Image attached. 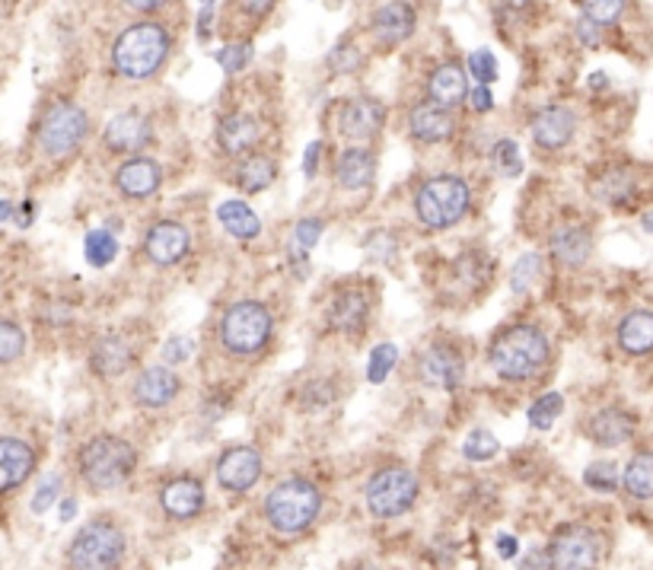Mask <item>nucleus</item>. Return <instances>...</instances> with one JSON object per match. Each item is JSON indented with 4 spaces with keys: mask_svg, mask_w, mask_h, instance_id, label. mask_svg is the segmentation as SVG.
Here are the masks:
<instances>
[{
    "mask_svg": "<svg viewBox=\"0 0 653 570\" xmlns=\"http://www.w3.org/2000/svg\"><path fill=\"white\" fill-rule=\"evenodd\" d=\"M166 55H169V35H166L164 27L157 23H137V27H128L112 45V61H115V71L122 77H131V81H144V77H154L160 67H164Z\"/></svg>",
    "mask_w": 653,
    "mask_h": 570,
    "instance_id": "nucleus-1",
    "label": "nucleus"
},
{
    "mask_svg": "<svg viewBox=\"0 0 653 570\" xmlns=\"http://www.w3.org/2000/svg\"><path fill=\"white\" fill-rule=\"evenodd\" d=\"M548 360V338L543 328L514 326L491 345V363L504 380H529Z\"/></svg>",
    "mask_w": 653,
    "mask_h": 570,
    "instance_id": "nucleus-2",
    "label": "nucleus"
},
{
    "mask_svg": "<svg viewBox=\"0 0 653 570\" xmlns=\"http://www.w3.org/2000/svg\"><path fill=\"white\" fill-rule=\"evenodd\" d=\"M319 510H323V494L306 478H287L274 485L272 494L265 497V516L274 532H284V536L309 529Z\"/></svg>",
    "mask_w": 653,
    "mask_h": 570,
    "instance_id": "nucleus-3",
    "label": "nucleus"
},
{
    "mask_svg": "<svg viewBox=\"0 0 653 570\" xmlns=\"http://www.w3.org/2000/svg\"><path fill=\"white\" fill-rule=\"evenodd\" d=\"M137 453L131 443L118 436H93L81 450V475L93 490H112L131 478Z\"/></svg>",
    "mask_w": 653,
    "mask_h": 570,
    "instance_id": "nucleus-4",
    "label": "nucleus"
},
{
    "mask_svg": "<svg viewBox=\"0 0 653 570\" xmlns=\"http://www.w3.org/2000/svg\"><path fill=\"white\" fill-rule=\"evenodd\" d=\"M268 338H272V313L255 299L233 303L220 319V345L236 357L259 353L268 345Z\"/></svg>",
    "mask_w": 653,
    "mask_h": 570,
    "instance_id": "nucleus-5",
    "label": "nucleus"
},
{
    "mask_svg": "<svg viewBox=\"0 0 653 570\" xmlns=\"http://www.w3.org/2000/svg\"><path fill=\"white\" fill-rule=\"evenodd\" d=\"M128 551L125 532L109 519L86 522L71 542V564L74 570H118Z\"/></svg>",
    "mask_w": 653,
    "mask_h": 570,
    "instance_id": "nucleus-6",
    "label": "nucleus"
},
{
    "mask_svg": "<svg viewBox=\"0 0 653 570\" xmlns=\"http://www.w3.org/2000/svg\"><path fill=\"white\" fill-rule=\"evenodd\" d=\"M468 201H472V194L460 176H434L421 186L414 208H418V218L424 226L446 230L465 218Z\"/></svg>",
    "mask_w": 653,
    "mask_h": 570,
    "instance_id": "nucleus-7",
    "label": "nucleus"
},
{
    "mask_svg": "<svg viewBox=\"0 0 653 570\" xmlns=\"http://www.w3.org/2000/svg\"><path fill=\"white\" fill-rule=\"evenodd\" d=\"M418 497V478L409 468H380L367 485V507L380 519L409 514Z\"/></svg>",
    "mask_w": 653,
    "mask_h": 570,
    "instance_id": "nucleus-8",
    "label": "nucleus"
},
{
    "mask_svg": "<svg viewBox=\"0 0 653 570\" xmlns=\"http://www.w3.org/2000/svg\"><path fill=\"white\" fill-rule=\"evenodd\" d=\"M86 131H89L86 112L74 103H57L45 112V118L39 125V144L49 157H64L81 147Z\"/></svg>",
    "mask_w": 653,
    "mask_h": 570,
    "instance_id": "nucleus-9",
    "label": "nucleus"
},
{
    "mask_svg": "<svg viewBox=\"0 0 653 570\" xmlns=\"http://www.w3.org/2000/svg\"><path fill=\"white\" fill-rule=\"evenodd\" d=\"M599 536L587 526H568L548 545V570H597Z\"/></svg>",
    "mask_w": 653,
    "mask_h": 570,
    "instance_id": "nucleus-10",
    "label": "nucleus"
},
{
    "mask_svg": "<svg viewBox=\"0 0 653 570\" xmlns=\"http://www.w3.org/2000/svg\"><path fill=\"white\" fill-rule=\"evenodd\" d=\"M418 377L431 389H443V392L456 389L465 377L463 353L453 345H431L418 360Z\"/></svg>",
    "mask_w": 653,
    "mask_h": 570,
    "instance_id": "nucleus-11",
    "label": "nucleus"
},
{
    "mask_svg": "<svg viewBox=\"0 0 653 570\" xmlns=\"http://www.w3.org/2000/svg\"><path fill=\"white\" fill-rule=\"evenodd\" d=\"M191 236L189 230L176 220H160L147 230V240H144V249L150 255V262L157 265H176L189 255Z\"/></svg>",
    "mask_w": 653,
    "mask_h": 570,
    "instance_id": "nucleus-12",
    "label": "nucleus"
},
{
    "mask_svg": "<svg viewBox=\"0 0 653 570\" xmlns=\"http://www.w3.org/2000/svg\"><path fill=\"white\" fill-rule=\"evenodd\" d=\"M262 478V456L252 446H233L218 462V482L227 490H249Z\"/></svg>",
    "mask_w": 653,
    "mask_h": 570,
    "instance_id": "nucleus-13",
    "label": "nucleus"
},
{
    "mask_svg": "<svg viewBox=\"0 0 653 570\" xmlns=\"http://www.w3.org/2000/svg\"><path fill=\"white\" fill-rule=\"evenodd\" d=\"M382 122H386V109H382V103H377L373 96L348 99L341 106V112H338V125H341V131L351 137V140L373 137L382 128Z\"/></svg>",
    "mask_w": 653,
    "mask_h": 570,
    "instance_id": "nucleus-14",
    "label": "nucleus"
},
{
    "mask_svg": "<svg viewBox=\"0 0 653 570\" xmlns=\"http://www.w3.org/2000/svg\"><path fill=\"white\" fill-rule=\"evenodd\" d=\"M106 147L115 154H135L154 140V128L140 112H122L106 125Z\"/></svg>",
    "mask_w": 653,
    "mask_h": 570,
    "instance_id": "nucleus-15",
    "label": "nucleus"
},
{
    "mask_svg": "<svg viewBox=\"0 0 653 570\" xmlns=\"http://www.w3.org/2000/svg\"><path fill=\"white\" fill-rule=\"evenodd\" d=\"M89 363L99 377H122L135 363V348L122 331H109L93 345Z\"/></svg>",
    "mask_w": 653,
    "mask_h": 570,
    "instance_id": "nucleus-16",
    "label": "nucleus"
},
{
    "mask_svg": "<svg viewBox=\"0 0 653 570\" xmlns=\"http://www.w3.org/2000/svg\"><path fill=\"white\" fill-rule=\"evenodd\" d=\"M204 485L198 478H172L166 482V488L160 490V504H164L166 516L172 519H191L204 510Z\"/></svg>",
    "mask_w": 653,
    "mask_h": 570,
    "instance_id": "nucleus-17",
    "label": "nucleus"
},
{
    "mask_svg": "<svg viewBox=\"0 0 653 570\" xmlns=\"http://www.w3.org/2000/svg\"><path fill=\"white\" fill-rule=\"evenodd\" d=\"M35 468V453L27 440L3 436L0 440V490H13L23 485Z\"/></svg>",
    "mask_w": 653,
    "mask_h": 570,
    "instance_id": "nucleus-18",
    "label": "nucleus"
},
{
    "mask_svg": "<svg viewBox=\"0 0 653 570\" xmlns=\"http://www.w3.org/2000/svg\"><path fill=\"white\" fill-rule=\"evenodd\" d=\"M573 128H577V118H573L571 109L565 106H548L536 118H533V140L543 147V150H558L565 144H571Z\"/></svg>",
    "mask_w": 653,
    "mask_h": 570,
    "instance_id": "nucleus-19",
    "label": "nucleus"
},
{
    "mask_svg": "<svg viewBox=\"0 0 653 570\" xmlns=\"http://www.w3.org/2000/svg\"><path fill=\"white\" fill-rule=\"evenodd\" d=\"M634 428H638V418L631 411H625V408H602V411H597L590 418L587 434L599 446H622L625 440H631Z\"/></svg>",
    "mask_w": 653,
    "mask_h": 570,
    "instance_id": "nucleus-20",
    "label": "nucleus"
},
{
    "mask_svg": "<svg viewBox=\"0 0 653 570\" xmlns=\"http://www.w3.org/2000/svg\"><path fill=\"white\" fill-rule=\"evenodd\" d=\"M453 128H456V122H453L450 109H443L436 103H421V106L411 109L409 131L411 137H418L424 144H443V140H450Z\"/></svg>",
    "mask_w": 653,
    "mask_h": 570,
    "instance_id": "nucleus-21",
    "label": "nucleus"
},
{
    "mask_svg": "<svg viewBox=\"0 0 653 570\" xmlns=\"http://www.w3.org/2000/svg\"><path fill=\"white\" fill-rule=\"evenodd\" d=\"M160 182H164L160 163L144 160V157L128 160V163L118 169V176H115V186H118V191L125 198H150L154 191L160 189Z\"/></svg>",
    "mask_w": 653,
    "mask_h": 570,
    "instance_id": "nucleus-22",
    "label": "nucleus"
},
{
    "mask_svg": "<svg viewBox=\"0 0 653 570\" xmlns=\"http://www.w3.org/2000/svg\"><path fill=\"white\" fill-rule=\"evenodd\" d=\"M414 7L409 3H382L373 13V35L386 45H399L414 32Z\"/></svg>",
    "mask_w": 653,
    "mask_h": 570,
    "instance_id": "nucleus-23",
    "label": "nucleus"
},
{
    "mask_svg": "<svg viewBox=\"0 0 653 570\" xmlns=\"http://www.w3.org/2000/svg\"><path fill=\"white\" fill-rule=\"evenodd\" d=\"M179 392V377L166 367H150L144 370L135 382V399L137 405L144 408H164L176 399Z\"/></svg>",
    "mask_w": 653,
    "mask_h": 570,
    "instance_id": "nucleus-24",
    "label": "nucleus"
},
{
    "mask_svg": "<svg viewBox=\"0 0 653 570\" xmlns=\"http://www.w3.org/2000/svg\"><path fill=\"white\" fill-rule=\"evenodd\" d=\"M218 140L223 154L240 157L249 147H255V140H259V122L252 115H245V112L223 115L218 125Z\"/></svg>",
    "mask_w": 653,
    "mask_h": 570,
    "instance_id": "nucleus-25",
    "label": "nucleus"
},
{
    "mask_svg": "<svg viewBox=\"0 0 653 570\" xmlns=\"http://www.w3.org/2000/svg\"><path fill=\"white\" fill-rule=\"evenodd\" d=\"M428 93H431V103L450 109V106H460L468 93V81H465V71L460 64H440L431 81H428Z\"/></svg>",
    "mask_w": 653,
    "mask_h": 570,
    "instance_id": "nucleus-26",
    "label": "nucleus"
},
{
    "mask_svg": "<svg viewBox=\"0 0 653 570\" xmlns=\"http://www.w3.org/2000/svg\"><path fill=\"white\" fill-rule=\"evenodd\" d=\"M367 316H370V303H367V297L360 291H341L335 297V303L328 306V326L338 328V331H348V335L360 331L364 323H367Z\"/></svg>",
    "mask_w": 653,
    "mask_h": 570,
    "instance_id": "nucleus-27",
    "label": "nucleus"
},
{
    "mask_svg": "<svg viewBox=\"0 0 653 570\" xmlns=\"http://www.w3.org/2000/svg\"><path fill=\"white\" fill-rule=\"evenodd\" d=\"M551 252L558 255V262H565V265H583L587 258H590V252H593V236H590V230H583V226H561V230H555V236H551Z\"/></svg>",
    "mask_w": 653,
    "mask_h": 570,
    "instance_id": "nucleus-28",
    "label": "nucleus"
},
{
    "mask_svg": "<svg viewBox=\"0 0 653 570\" xmlns=\"http://www.w3.org/2000/svg\"><path fill=\"white\" fill-rule=\"evenodd\" d=\"M373 176H377V160H373L370 150L351 147V150L341 154V160H338V182H341L345 189H367V186L373 182Z\"/></svg>",
    "mask_w": 653,
    "mask_h": 570,
    "instance_id": "nucleus-29",
    "label": "nucleus"
},
{
    "mask_svg": "<svg viewBox=\"0 0 653 570\" xmlns=\"http://www.w3.org/2000/svg\"><path fill=\"white\" fill-rule=\"evenodd\" d=\"M619 345L628 353H647L653 351V313L651 309H638L628 313L619 326Z\"/></svg>",
    "mask_w": 653,
    "mask_h": 570,
    "instance_id": "nucleus-30",
    "label": "nucleus"
},
{
    "mask_svg": "<svg viewBox=\"0 0 653 570\" xmlns=\"http://www.w3.org/2000/svg\"><path fill=\"white\" fill-rule=\"evenodd\" d=\"M218 220L236 240H255L262 233V220L255 218V211L243 201H223L218 208Z\"/></svg>",
    "mask_w": 653,
    "mask_h": 570,
    "instance_id": "nucleus-31",
    "label": "nucleus"
},
{
    "mask_svg": "<svg viewBox=\"0 0 653 570\" xmlns=\"http://www.w3.org/2000/svg\"><path fill=\"white\" fill-rule=\"evenodd\" d=\"M274 176H277V163H274L272 157H262V154L249 157V160L236 169V182H240V189L249 191V194L268 189L274 182Z\"/></svg>",
    "mask_w": 653,
    "mask_h": 570,
    "instance_id": "nucleus-32",
    "label": "nucleus"
},
{
    "mask_svg": "<svg viewBox=\"0 0 653 570\" xmlns=\"http://www.w3.org/2000/svg\"><path fill=\"white\" fill-rule=\"evenodd\" d=\"M622 482L631 497H653V453H638L628 462Z\"/></svg>",
    "mask_w": 653,
    "mask_h": 570,
    "instance_id": "nucleus-33",
    "label": "nucleus"
},
{
    "mask_svg": "<svg viewBox=\"0 0 653 570\" xmlns=\"http://www.w3.org/2000/svg\"><path fill=\"white\" fill-rule=\"evenodd\" d=\"M83 255L93 268H106L118 255V240L112 236V230H89L83 240Z\"/></svg>",
    "mask_w": 653,
    "mask_h": 570,
    "instance_id": "nucleus-34",
    "label": "nucleus"
},
{
    "mask_svg": "<svg viewBox=\"0 0 653 570\" xmlns=\"http://www.w3.org/2000/svg\"><path fill=\"white\" fill-rule=\"evenodd\" d=\"M539 277H543V255L526 252L517 265H514V272H510V291L523 297L526 291H533V287H536V281H539Z\"/></svg>",
    "mask_w": 653,
    "mask_h": 570,
    "instance_id": "nucleus-35",
    "label": "nucleus"
},
{
    "mask_svg": "<svg viewBox=\"0 0 653 570\" xmlns=\"http://www.w3.org/2000/svg\"><path fill=\"white\" fill-rule=\"evenodd\" d=\"M497 450H501V443H497V436L485 431V428H478V431H472V434L463 440V456L468 462H488L497 456Z\"/></svg>",
    "mask_w": 653,
    "mask_h": 570,
    "instance_id": "nucleus-36",
    "label": "nucleus"
},
{
    "mask_svg": "<svg viewBox=\"0 0 653 570\" xmlns=\"http://www.w3.org/2000/svg\"><path fill=\"white\" fill-rule=\"evenodd\" d=\"M561 411H565V395L561 392H548V395H543L536 405L529 408V424L539 428V431H548L558 421Z\"/></svg>",
    "mask_w": 653,
    "mask_h": 570,
    "instance_id": "nucleus-37",
    "label": "nucleus"
},
{
    "mask_svg": "<svg viewBox=\"0 0 653 570\" xmlns=\"http://www.w3.org/2000/svg\"><path fill=\"white\" fill-rule=\"evenodd\" d=\"M583 485L587 488L599 490V494H612V490L619 488V468H615V462H593V465H587V472H583Z\"/></svg>",
    "mask_w": 653,
    "mask_h": 570,
    "instance_id": "nucleus-38",
    "label": "nucleus"
},
{
    "mask_svg": "<svg viewBox=\"0 0 653 570\" xmlns=\"http://www.w3.org/2000/svg\"><path fill=\"white\" fill-rule=\"evenodd\" d=\"M396 360H399V348L396 345H377L373 353H370V367H367V380L377 382L380 386L389 373H392V367H396Z\"/></svg>",
    "mask_w": 653,
    "mask_h": 570,
    "instance_id": "nucleus-39",
    "label": "nucleus"
},
{
    "mask_svg": "<svg viewBox=\"0 0 653 570\" xmlns=\"http://www.w3.org/2000/svg\"><path fill=\"white\" fill-rule=\"evenodd\" d=\"M23 348H27L23 328L17 326V323H10V319H3V323H0V360H3V363L17 360Z\"/></svg>",
    "mask_w": 653,
    "mask_h": 570,
    "instance_id": "nucleus-40",
    "label": "nucleus"
},
{
    "mask_svg": "<svg viewBox=\"0 0 653 570\" xmlns=\"http://www.w3.org/2000/svg\"><path fill=\"white\" fill-rule=\"evenodd\" d=\"M249 61H252V45L249 42H230V45H223L218 52V64L227 74L243 71V67H249Z\"/></svg>",
    "mask_w": 653,
    "mask_h": 570,
    "instance_id": "nucleus-41",
    "label": "nucleus"
},
{
    "mask_svg": "<svg viewBox=\"0 0 653 570\" xmlns=\"http://www.w3.org/2000/svg\"><path fill=\"white\" fill-rule=\"evenodd\" d=\"M599 198H605L609 204H625L628 198H631V182H628V176L622 169L605 172V179L599 186Z\"/></svg>",
    "mask_w": 653,
    "mask_h": 570,
    "instance_id": "nucleus-42",
    "label": "nucleus"
},
{
    "mask_svg": "<svg viewBox=\"0 0 653 570\" xmlns=\"http://www.w3.org/2000/svg\"><path fill=\"white\" fill-rule=\"evenodd\" d=\"M580 10H583L587 20H593L599 27H609V23L619 20V13L625 10V3H622V0H590V3H583Z\"/></svg>",
    "mask_w": 653,
    "mask_h": 570,
    "instance_id": "nucleus-43",
    "label": "nucleus"
},
{
    "mask_svg": "<svg viewBox=\"0 0 653 570\" xmlns=\"http://www.w3.org/2000/svg\"><path fill=\"white\" fill-rule=\"evenodd\" d=\"M468 71H472V77L482 83V86H491V83L497 81V61H494L488 49H478V52L468 55Z\"/></svg>",
    "mask_w": 653,
    "mask_h": 570,
    "instance_id": "nucleus-44",
    "label": "nucleus"
},
{
    "mask_svg": "<svg viewBox=\"0 0 653 570\" xmlns=\"http://www.w3.org/2000/svg\"><path fill=\"white\" fill-rule=\"evenodd\" d=\"M364 64V55L357 52L355 45H348V42H341L331 55H328V67L335 71V74H351Z\"/></svg>",
    "mask_w": 653,
    "mask_h": 570,
    "instance_id": "nucleus-45",
    "label": "nucleus"
},
{
    "mask_svg": "<svg viewBox=\"0 0 653 570\" xmlns=\"http://www.w3.org/2000/svg\"><path fill=\"white\" fill-rule=\"evenodd\" d=\"M497 166L504 176H519L523 172V157H519L517 140H501L497 144Z\"/></svg>",
    "mask_w": 653,
    "mask_h": 570,
    "instance_id": "nucleus-46",
    "label": "nucleus"
},
{
    "mask_svg": "<svg viewBox=\"0 0 653 570\" xmlns=\"http://www.w3.org/2000/svg\"><path fill=\"white\" fill-rule=\"evenodd\" d=\"M319 236H323V220L319 218H306L299 220L297 230H294V243L299 245V249H313V245L319 243Z\"/></svg>",
    "mask_w": 653,
    "mask_h": 570,
    "instance_id": "nucleus-47",
    "label": "nucleus"
},
{
    "mask_svg": "<svg viewBox=\"0 0 653 570\" xmlns=\"http://www.w3.org/2000/svg\"><path fill=\"white\" fill-rule=\"evenodd\" d=\"M57 488H61V478H45L42 488L35 490V497H32V514H45L57 500Z\"/></svg>",
    "mask_w": 653,
    "mask_h": 570,
    "instance_id": "nucleus-48",
    "label": "nucleus"
},
{
    "mask_svg": "<svg viewBox=\"0 0 653 570\" xmlns=\"http://www.w3.org/2000/svg\"><path fill=\"white\" fill-rule=\"evenodd\" d=\"M191 348H194V341L186 338V335H179V338H169L164 348L166 363H186L191 357Z\"/></svg>",
    "mask_w": 653,
    "mask_h": 570,
    "instance_id": "nucleus-49",
    "label": "nucleus"
},
{
    "mask_svg": "<svg viewBox=\"0 0 653 570\" xmlns=\"http://www.w3.org/2000/svg\"><path fill=\"white\" fill-rule=\"evenodd\" d=\"M319 154H323V144L313 140V144L306 147V154H303V172H306V179H313V176L319 172Z\"/></svg>",
    "mask_w": 653,
    "mask_h": 570,
    "instance_id": "nucleus-50",
    "label": "nucleus"
},
{
    "mask_svg": "<svg viewBox=\"0 0 653 570\" xmlns=\"http://www.w3.org/2000/svg\"><path fill=\"white\" fill-rule=\"evenodd\" d=\"M214 3H208V7H201V13H198V39L201 42H208L211 39V27H214Z\"/></svg>",
    "mask_w": 653,
    "mask_h": 570,
    "instance_id": "nucleus-51",
    "label": "nucleus"
},
{
    "mask_svg": "<svg viewBox=\"0 0 653 570\" xmlns=\"http://www.w3.org/2000/svg\"><path fill=\"white\" fill-rule=\"evenodd\" d=\"M599 35H602V29H599V23H593V20H580L577 23V39L580 42H587V45H599Z\"/></svg>",
    "mask_w": 653,
    "mask_h": 570,
    "instance_id": "nucleus-52",
    "label": "nucleus"
},
{
    "mask_svg": "<svg viewBox=\"0 0 653 570\" xmlns=\"http://www.w3.org/2000/svg\"><path fill=\"white\" fill-rule=\"evenodd\" d=\"M287 258H291V265H294V272L297 277H306L309 274V258H306V249H299L297 243L287 249Z\"/></svg>",
    "mask_w": 653,
    "mask_h": 570,
    "instance_id": "nucleus-53",
    "label": "nucleus"
},
{
    "mask_svg": "<svg viewBox=\"0 0 653 570\" xmlns=\"http://www.w3.org/2000/svg\"><path fill=\"white\" fill-rule=\"evenodd\" d=\"M497 555H501V558H507V561H510V558H517L519 555L517 536H507V532H501V536H497Z\"/></svg>",
    "mask_w": 653,
    "mask_h": 570,
    "instance_id": "nucleus-54",
    "label": "nucleus"
},
{
    "mask_svg": "<svg viewBox=\"0 0 653 570\" xmlns=\"http://www.w3.org/2000/svg\"><path fill=\"white\" fill-rule=\"evenodd\" d=\"M472 109L475 112L494 109V96H491L488 86H478V89H472Z\"/></svg>",
    "mask_w": 653,
    "mask_h": 570,
    "instance_id": "nucleus-55",
    "label": "nucleus"
},
{
    "mask_svg": "<svg viewBox=\"0 0 653 570\" xmlns=\"http://www.w3.org/2000/svg\"><path fill=\"white\" fill-rule=\"evenodd\" d=\"M548 568V551H543V555H529L526 561H523V570H543Z\"/></svg>",
    "mask_w": 653,
    "mask_h": 570,
    "instance_id": "nucleus-56",
    "label": "nucleus"
},
{
    "mask_svg": "<svg viewBox=\"0 0 653 570\" xmlns=\"http://www.w3.org/2000/svg\"><path fill=\"white\" fill-rule=\"evenodd\" d=\"M74 516H77V500L64 497V500H61V522H71Z\"/></svg>",
    "mask_w": 653,
    "mask_h": 570,
    "instance_id": "nucleus-57",
    "label": "nucleus"
},
{
    "mask_svg": "<svg viewBox=\"0 0 653 570\" xmlns=\"http://www.w3.org/2000/svg\"><path fill=\"white\" fill-rule=\"evenodd\" d=\"M32 214H35V208H32V204H23L20 214H17V223H20V226H29V223H32Z\"/></svg>",
    "mask_w": 653,
    "mask_h": 570,
    "instance_id": "nucleus-58",
    "label": "nucleus"
},
{
    "mask_svg": "<svg viewBox=\"0 0 653 570\" xmlns=\"http://www.w3.org/2000/svg\"><path fill=\"white\" fill-rule=\"evenodd\" d=\"M245 13H272L274 3H243Z\"/></svg>",
    "mask_w": 653,
    "mask_h": 570,
    "instance_id": "nucleus-59",
    "label": "nucleus"
},
{
    "mask_svg": "<svg viewBox=\"0 0 653 570\" xmlns=\"http://www.w3.org/2000/svg\"><path fill=\"white\" fill-rule=\"evenodd\" d=\"M13 211H17L13 201H3V204H0V218L3 220H13Z\"/></svg>",
    "mask_w": 653,
    "mask_h": 570,
    "instance_id": "nucleus-60",
    "label": "nucleus"
},
{
    "mask_svg": "<svg viewBox=\"0 0 653 570\" xmlns=\"http://www.w3.org/2000/svg\"><path fill=\"white\" fill-rule=\"evenodd\" d=\"M605 77H602V74H593V77H590V86H597V89H602V86H605Z\"/></svg>",
    "mask_w": 653,
    "mask_h": 570,
    "instance_id": "nucleus-61",
    "label": "nucleus"
},
{
    "mask_svg": "<svg viewBox=\"0 0 653 570\" xmlns=\"http://www.w3.org/2000/svg\"><path fill=\"white\" fill-rule=\"evenodd\" d=\"M644 230H647V233H653V211L651 214H644Z\"/></svg>",
    "mask_w": 653,
    "mask_h": 570,
    "instance_id": "nucleus-62",
    "label": "nucleus"
}]
</instances>
